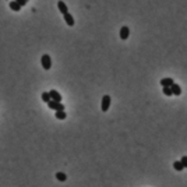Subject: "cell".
<instances>
[{
  "label": "cell",
  "instance_id": "5bb4252c",
  "mask_svg": "<svg viewBox=\"0 0 187 187\" xmlns=\"http://www.w3.org/2000/svg\"><path fill=\"white\" fill-rule=\"evenodd\" d=\"M41 98H42V101L46 102V103H49V102L52 101V99H50V94H49V92H42Z\"/></svg>",
  "mask_w": 187,
  "mask_h": 187
},
{
  "label": "cell",
  "instance_id": "9c48e42d",
  "mask_svg": "<svg viewBox=\"0 0 187 187\" xmlns=\"http://www.w3.org/2000/svg\"><path fill=\"white\" fill-rule=\"evenodd\" d=\"M9 6H10V9L13 11H16V13H18V11L21 10V7L22 6L20 4V3H17L16 0H13V1H10V3H9Z\"/></svg>",
  "mask_w": 187,
  "mask_h": 187
},
{
  "label": "cell",
  "instance_id": "8fae6325",
  "mask_svg": "<svg viewBox=\"0 0 187 187\" xmlns=\"http://www.w3.org/2000/svg\"><path fill=\"white\" fill-rule=\"evenodd\" d=\"M173 169L177 172H182L183 169H184V166H183V163L180 160H175V162H173Z\"/></svg>",
  "mask_w": 187,
  "mask_h": 187
},
{
  "label": "cell",
  "instance_id": "7c38bea8",
  "mask_svg": "<svg viewBox=\"0 0 187 187\" xmlns=\"http://www.w3.org/2000/svg\"><path fill=\"white\" fill-rule=\"evenodd\" d=\"M56 179H57L59 182H66V180H67V176H66V173H63V172H57V173H56Z\"/></svg>",
  "mask_w": 187,
  "mask_h": 187
},
{
  "label": "cell",
  "instance_id": "6da1fadb",
  "mask_svg": "<svg viewBox=\"0 0 187 187\" xmlns=\"http://www.w3.org/2000/svg\"><path fill=\"white\" fill-rule=\"evenodd\" d=\"M110 102H112V99H110V96H109V95H103V96H102V102H101L102 112H107V110H109V107H110Z\"/></svg>",
  "mask_w": 187,
  "mask_h": 187
},
{
  "label": "cell",
  "instance_id": "5b68a950",
  "mask_svg": "<svg viewBox=\"0 0 187 187\" xmlns=\"http://www.w3.org/2000/svg\"><path fill=\"white\" fill-rule=\"evenodd\" d=\"M57 9H59V11L63 14V16H66L67 13H69V7H67V4L64 3V1H57Z\"/></svg>",
  "mask_w": 187,
  "mask_h": 187
},
{
  "label": "cell",
  "instance_id": "8992f818",
  "mask_svg": "<svg viewBox=\"0 0 187 187\" xmlns=\"http://www.w3.org/2000/svg\"><path fill=\"white\" fill-rule=\"evenodd\" d=\"M49 94H50V99H52V101L62 102V95H60V94L56 91V90H50V91H49Z\"/></svg>",
  "mask_w": 187,
  "mask_h": 187
},
{
  "label": "cell",
  "instance_id": "7a4b0ae2",
  "mask_svg": "<svg viewBox=\"0 0 187 187\" xmlns=\"http://www.w3.org/2000/svg\"><path fill=\"white\" fill-rule=\"evenodd\" d=\"M41 63H42V67L45 70H50V67H52V59H50V56L49 54H43L42 57H41Z\"/></svg>",
  "mask_w": 187,
  "mask_h": 187
},
{
  "label": "cell",
  "instance_id": "3957f363",
  "mask_svg": "<svg viewBox=\"0 0 187 187\" xmlns=\"http://www.w3.org/2000/svg\"><path fill=\"white\" fill-rule=\"evenodd\" d=\"M49 109H53V110H56V112H59V110H64V105L62 103V102H54V101H50L48 103Z\"/></svg>",
  "mask_w": 187,
  "mask_h": 187
},
{
  "label": "cell",
  "instance_id": "ba28073f",
  "mask_svg": "<svg viewBox=\"0 0 187 187\" xmlns=\"http://www.w3.org/2000/svg\"><path fill=\"white\" fill-rule=\"evenodd\" d=\"M173 84H175V81H173V78H171V77L162 78V80H160V85H162V88H165V87H172Z\"/></svg>",
  "mask_w": 187,
  "mask_h": 187
},
{
  "label": "cell",
  "instance_id": "e0dca14e",
  "mask_svg": "<svg viewBox=\"0 0 187 187\" xmlns=\"http://www.w3.org/2000/svg\"><path fill=\"white\" fill-rule=\"evenodd\" d=\"M16 1H17V3H20L21 6H25V4H27V0H16Z\"/></svg>",
  "mask_w": 187,
  "mask_h": 187
},
{
  "label": "cell",
  "instance_id": "4fadbf2b",
  "mask_svg": "<svg viewBox=\"0 0 187 187\" xmlns=\"http://www.w3.org/2000/svg\"><path fill=\"white\" fill-rule=\"evenodd\" d=\"M56 119H59V120H64V119L67 118V113L64 112V110H59V112H56Z\"/></svg>",
  "mask_w": 187,
  "mask_h": 187
},
{
  "label": "cell",
  "instance_id": "277c9868",
  "mask_svg": "<svg viewBox=\"0 0 187 187\" xmlns=\"http://www.w3.org/2000/svg\"><path fill=\"white\" fill-rule=\"evenodd\" d=\"M119 35H120V39H123V41H126L128 37H130V28L128 27H122L120 28V32H119Z\"/></svg>",
  "mask_w": 187,
  "mask_h": 187
},
{
  "label": "cell",
  "instance_id": "9a60e30c",
  "mask_svg": "<svg viewBox=\"0 0 187 187\" xmlns=\"http://www.w3.org/2000/svg\"><path fill=\"white\" fill-rule=\"evenodd\" d=\"M162 91H163V94H165L166 96H172V95H173L171 87H165V88H162Z\"/></svg>",
  "mask_w": 187,
  "mask_h": 187
},
{
  "label": "cell",
  "instance_id": "2e32d148",
  "mask_svg": "<svg viewBox=\"0 0 187 187\" xmlns=\"http://www.w3.org/2000/svg\"><path fill=\"white\" fill-rule=\"evenodd\" d=\"M180 162L183 163V166H184V168H187V156H186V155L182 156V159H180Z\"/></svg>",
  "mask_w": 187,
  "mask_h": 187
},
{
  "label": "cell",
  "instance_id": "52a82bcc",
  "mask_svg": "<svg viewBox=\"0 0 187 187\" xmlns=\"http://www.w3.org/2000/svg\"><path fill=\"white\" fill-rule=\"evenodd\" d=\"M64 17V21H66V24L69 25V27H74V24H75V21H74V17L71 16L70 13H67L66 16H63Z\"/></svg>",
  "mask_w": 187,
  "mask_h": 187
},
{
  "label": "cell",
  "instance_id": "30bf717a",
  "mask_svg": "<svg viewBox=\"0 0 187 187\" xmlns=\"http://www.w3.org/2000/svg\"><path fill=\"white\" fill-rule=\"evenodd\" d=\"M171 88H172V92H173V95H176V96L182 95V88H180V85H177L176 82H175V84H173Z\"/></svg>",
  "mask_w": 187,
  "mask_h": 187
}]
</instances>
